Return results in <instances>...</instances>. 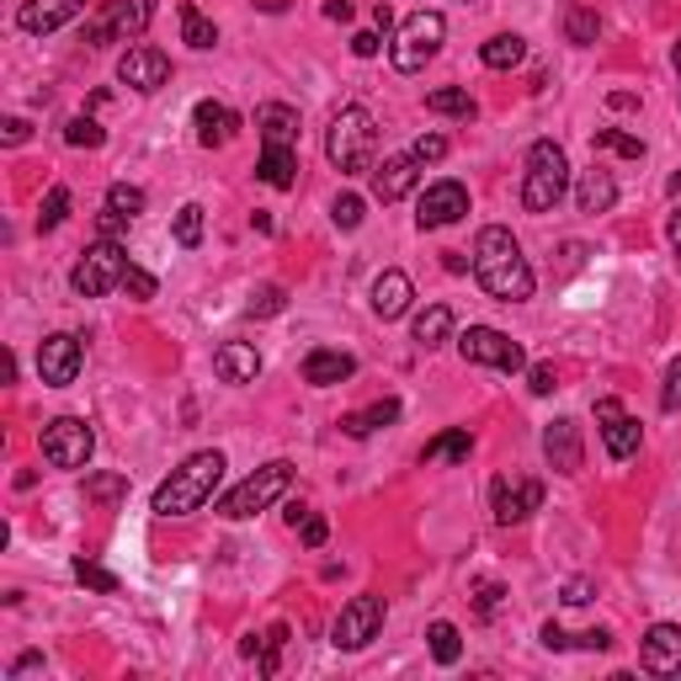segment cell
<instances>
[{
  "instance_id": "1",
  "label": "cell",
  "mask_w": 681,
  "mask_h": 681,
  "mask_svg": "<svg viewBox=\"0 0 681 681\" xmlns=\"http://www.w3.org/2000/svg\"><path fill=\"white\" fill-rule=\"evenodd\" d=\"M474 277H480V288L495 298V304H528L537 288L533 267H528V256H522V245L511 230H500V224H490L480 230V240H474Z\"/></svg>"
},
{
  "instance_id": "2",
  "label": "cell",
  "mask_w": 681,
  "mask_h": 681,
  "mask_svg": "<svg viewBox=\"0 0 681 681\" xmlns=\"http://www.w3.org/2000/svg\"><path fill=\"white\" fill-rule=\"evenodd\" d=\"M224 453L219 447H208V453H193L182 469H171V480L154 490V517H193V511H202L208 500H213V490H219V480H224Z\"/></svg>"
},
{
  "instance_id": "3",
  "label": "cell",
  "mask_w": 681,
  "mask_h": 681,
  "mask_svg": "<svg viewBox=\"0 0 681 681\" xmlns=\"http://www.w3.org/2000/svg\"><path fill=\"white\" fill-rule=\"evenodd\" d=\"M325 154L340 176H368L373 171V154H379V123L368 107H340L331 117V134H325Z\"/></svg>"
},
{
  "instance_id": "4",
  "label": "cell",
  "mask_w": 681,
  "mask_h": 681,
  "mask_svg": "<svg viewBox=\"0 0 681 681\" xmlns=\"http://www.w3.org/2000/svg\"><path fill=\"white\" fill-rule=\"evenodd\" d=\"M570 193V160L554 139H537L528 149V182H522V208L528 213H554Z\"/></svg>"
},
{
  "instance_id": "5",
  "label": "cell",
  "mask_w": 681,
  "mask_h": 681,
  "mask_svg": "<svg viewBox=\"0 0 681 681\" xmlns=\"http://www.w3.org/2000/svg\"><path fill=\"white\" fill-rule=\"evenodd\" d=\"M288 485H293V463L288 458H272V463H261L256 474H245L240 485L219 500V517L224 522H245V517L267 511L277 495H288Z\"/></svg>"
},
{
  "instance_id": "6",
  "label": "cell",
  "mask_w": 681,
  "mask_h": 681,
  "mask_svg": "<svg viewBox=\"0 0 681 681\" xmlns=\"http://www.w3.org/2000/svg\"><path fill=\"white\" fill-rule=\"evenodd\" d=\"M442 38H447V16H442V11H416V16H405V27L394 33V44H389L394 70H399V75L426 70V64L437 59Z\"/></svg>"
},
{
  "instance_id": "7",
  "label": "cell",
  "mask_w": 681,
  "mask_h": 681,
  "mask_svg": "<svg viewBox=\"0 0 681 681\" xmlns=\"http://www.w3.org/2000/svg\"><path fill=\"white\" fill-rule=\"evenodd\" d=\"M123 272H128V256H123V245L101 235V240L86 245V256L75 261V272H70V288L81 293V298H107L112 288H123Z\"/></svg>"
},
{
  "instance_id": "8",
  "label": "cell",
  "mask_w": 681,
  "mask_h": 681,
  "mask_svg": "<svg viewBox=\"0 0 681 681\" xmlns=\"http://www.w3.org/2000/svg\"><path fill=\"white\" fill-rule=\"evenodd\" d=\"M149 16H154V0H107L97 16H91V27H86V44H91V49L128 44V38H139L149 27Z\"/></svg>"
},
{
  "instance_id": "9",
  "label": "cell",
  "mask_w": 681,
  "mask_h": 681,
  "mask_svg": "<svg viewBox=\"0 0 681 681\" xmlns=\"http://www.w3.org/2000/svg\"><path fill=\"white\" fill-rule=\"evenodd\" d=\"M38 447H44V458H49L53 469H86L91 453H97V432L81 416H59V421L44 426Z\"/></svg>"
},
{
  "instance_id": "10",
  "label": "cell",
  "mask_w": 681,
  "mask_h": 681,
  "mask_svg": "<svg viewBox=\"0 0 681 681\" xmlns=\"http://www.w3.org/2000/svg\"><path fill=\"white\" fill-rule=\"evenodd\" d=\"M384 596H373V591H362V596H351L346 607H340V618L331 623V644L336 649H368L373 639H379V629H384Z\"/></svg>"
},
{
  "instance_id": "11",
  "label": "cell",
  "mask_w": 681,
  "mask_h": 681,
  "mask_svg": "<svg viewBox=\"0 0 681 681\" xmlns=\"http://www.w3.org/2000/svg\"><path fill=\"white\" fill-rule=\"evenodd\" d=\"M458 351H463V362L500 368V373H522V368H528V351L506 336V331H495V325H469V331L458 336Z\"/></svg>"
},
{
  "instance_id": "12",
  "label": "cell",
  "mask_w": 681,
  "mask_h": 681,
  "mask_svg": "<svg viewBox=\"0 0 681 681\" xmlns=\"http://www.w3.org/2000/svg\"><path fill=\"white\" fill-rule=\"evenodd\" d=\"M81 362H86V351H81V340L75 336H44L38 340V379L49 384V389H70L75 379H81Z\"/></svg>"
},
{
  "instance_id": "13",
  "label": "cell",
  "mask_w": 681,
  "mask_h": 681,
  "mask_svg": "<svg viewBox=\"0 0 681 681\" xmlns=\"http://www.w3.org/2000/svg\"><path fill=\"white\" fill-rule=\"evenodd\" d=\"M537 506H543V485L537 480H495L490 485V511H495V522L500 528H517V522H528Z\"/></svg>"
},
{
  "instance_id": "14",
  "label": "cell",
  "mask_w": 681,
  "mask_h": 681,
  "mask_svg": "<svg viewBox=\"0 0 681 681\" xmlns=\"http://www.w3.org/2000/svg\"><path fill=\"white\" fill-rule=\"evenodd\" d=\"M469 213V187L463 182H432L421 202H416V224L421 230H447V224H458Z\"/></svg>"
},
{
  "instance_id": "15",
  "label": "cell",
  "mask_w": 681,
  "mask_h": 681,
  "mask_svg": "<svg viewBox=\"0 0 681 681\" xmlns=\"http://www.w3.org/2000/svg\"><path fill=\"white\" fill-rule=\"evenodd\" d=\"M543 458H548V469L554 474H581L585 463V442H581V421H570V416H559V421H548L543 426Z\"/></svg>"
},
{
  "instance_id": "16",
  "label": "cell",
  "mask_w": 681,
  "mask_h": 681,
  "mask_svg": "<svg viewBox=\"0 0 681 681\" xmlns=\"http://www.w3.org/2000/svg\"><path fill=\"white\" fill-rule=\"evenodd\" d=\"M596 432L607 442V453L618 458V463H629L633 453H639V421H633L629 410H623V399H596Z\"/></svg>"
},
{
  "instance_id": "17",
  "label": "cell",
  "mask_w": 681,
  "mask_h": 681,
  "mask_svg": "<svg viewBox=\"0 0 681 681\" xmlns=\"http://www.w3.org/2000/svg\"><path fill=\"white\" fill-rule=\"evenodd\" d=\"M117 81L149 97V91H160V86L171 81V59L160 49H149V44H134V49L117 59Z\"/></svg>"
},
{
  "instance_id": "18",
  "label": "cell",
  "mask_w": 681,
  "mask_h": 681,
  "mask_svg": "<svg viewBox=\"0 0 681 681\" xmlns=\"http://www.w3.org/2000/svg\"><path fill=\"white\" fill-rule=\"evenodd\" d=\"M639 666L649 677H681V629L677 623H655L639 644Z\"/></svg>"
},
{
  "instance_id": "19",
  "label": "cell",
  "mask_w": 681,
  "mask_h": 681,
  "mask_svg": "<svg viewBox=\"0 0 681 681\" xmlns=\"http://www.w3.org/2000/svg\"><path fill=\"white\" fill-rule=\"evenodd\" d=\"M421 187V160L416 154H394L384 165H373V197L379 202H399Z\"/></svg>"
},
{
  "instance_id": "20",
  "label": "cell",
  "mask_w": 681,
  "mask_h": 681,
  "mask_svg": "<svg viewBox=\"0 0 681 681\" xmlns=\"http://www.w3.org/2000/svg\"><path fill=\"white\" fill-rule=\"evenodd\" d=\"M86 11V0H22V11H16V27L22 33H59L64 22H75Z\"/></svg>"
},
{
  "instance_id": "21",
  "label": "cell",
  "mask_w": 681,
  "mask_h": 681,
  "mask_svg": "<svg viewBox=\"0 0 681 681\" xmlns=\"http://www.w3.org/2000/svg\"><path fill=\"white\" fill-rule=\"evenodd\" d=\"M357 373V357L351 351H336V346H314L309 357H304V384H314V389H336Z\"/></svg>"
},
{
  "instance_id": "22",
  "label": "cell",
  "mask_w": 681,
  "mask_h": 681,
  "mask_svg": "<svg viewBox=\"0 0 681 681\" xmlns=\"http://www.w3.org/2000/svg\"><path fill=\"white\" fill-rule=\"evenodd\" d=\"M213 373H219L224 384H256V379H261V351H256L250 340H224V346L213 351Z\"/></svg>"
},
{
  "instance_id": "23",
  "label": "cell",
  "mask_w": 681,
  "mask_h": 681,
  "mask_svg": "<svg viewBox=\"0 0 681 681\" xmlns=\"http://www.w3.org/2000/svg\"><path fill=\"white\" fill-rule=\"evenodd\" d=\"M193 123H197V145L202 149H224L235 134H240V117H235L224 101H197Z\"/></svg>"
},
{
  "instance_id": "24",
  "label": "cell",
  "mask_w": 681,
  "mask_h": 681,
  "mask_svg": "<svg viewBox=\"0 0 681 681\" xmlns=\"http://www.w3.org/2000/svg\"><path fill=\"white\" fill-rule=\"evenodd\" d=\"M410 298H416V288H410V277H405L399 267L373 277V314H379V320H399V314L410 309Z\"/></svg>"
},
{
  "instance_id": "25",
  "label": "cell",
  "mask_w": 681,
  "mask_h": 681,
  "mask_svg": "<svg viewBox=\"0 0 681 681\" xmlns=\"http://www.w3.org/2000/svg\"><path fill=\"white\" fill-rule=\"evenodd\" d=\"M612 202H618V176L602 171V165H591L581 182H575V208H581V213H607Z\"/></svg>"
},
{
  "instance_id": "26",
  "label": "cell",
  "mask_w": 681,
  "mask_h": 681,
  "mask_svg": "<svg viewBox=\"0 0 681 681\" xmlns=\"http://www.w3.org/2000/svg\"><path fill=\"white\" fill-rule=\"evenodd\" d=\"M256 128H261V145H298V112H293L288 101H267L261 112H256Z\"/></svg>"
},
{
  "instance_id": "27",
  "label": "cell",
  "mask_w": 681,
  "mask_h": 681,
  "mask_svg": "<svg viewBox=\"0 0 681 681\" xmlns=\"http://www.w3.org/2000/svg\"><path fill=\"white\" fill-rule=\"evenodd\" d=\"M256 176L272 187V193H288L293 182H298V154L288 145H267L261 149V165H256Z\"/></svg>"
},
{
  "instance_id": "28",
  "label": "cell",
  "mask_w": 681,
  "mask_h": 681,
  "mask_svg": "<svg viewBox=\"0 0 681 681\" xmlns=\"http://www.w3.org/2000/svg\"><path fill=\"white\" fill-rule=\"evenodd\" d=\"M394 421H399V399H379V405H368L357 416H340V432L346 437H373V432H384Z\"/></svg>"
},
{
  "instance_id": "29",
  "label": "cell",
  "mask_w": 681,
  "mask_h": 681,
  "mask_svg": "<svg viewBox=\"0 0 681 681\" xmlns=\"http://www.w3.org/2000/svg\"><path fill=\"white\" fill-rule=\"evenodd\" d=\"M410 336H416L421 351H437L442 340H453V309H447V304H432L426 314H416V331H410Z\"/></svg>"
},
{
  "instance_id": "30",
  "label": "cell",
  "mask_w": 681,
  "mask_h": 681,
  "mask_svg": "<svg viewBox=\"0 0 681 681\" xmlns=\"http://www.w3.org/2000/svg\"><path fill=\"white\" fill-rule=\"evenodd\" d=\"M469 453H474V437L469 432H442V437L426 442V463H469Z\"/></svg>"
},
{
  "instance_id": "31",
  "label": "cell",
  "mask_w": 681,
  "mask_h": 681,
  "mask_svg": "<svg viewBox=\"0 0 681 681\" xmlns=\"http://www.w3.org/2000/svg\"><path fill=\"white\" fill-rule=\"evenodd\" d=\"M565 38H570L575 49H591V44L602 38V16H596L591 5H565Z\"/></svg>"
},
{
  "instance_id": "32",
  "label": "cell",
  "mask_w": 681,
  "mask_h": 681,
  "mask_svg": "<svg viewBox=\"0 0 681 681\" xmlns=\"http://www.w3.org/2000/svg\"><path fill=\"white\" fill-rule=\"evenodd\" d=\"M480 59H485L490 70H517V64L528 59V44H522L517 33H500V38H490L485 49H480Z\"/></svg>"
},
{
  "instance_id": "33",
  "label": "cell",
  "mask_w": 681,
  "mask_h": 681,
  "mask_svg": "<svg viewBox=\"0 0 681 681\" xmlns=\"http://www.w3.org/2000/svg\"><path fill=\"white\" fill-rule=\"evenodd\" d=\"M426 112H437V117H463V123H469L480 107H474V97H469V91H458V86H442V91H432V97H426Z\"/></svg>"
},
{
  "instance_id": "34",
  "label": "cell",
  "mask_w": 681,
  "mask_h": 681,
  "mask_svg": "<svg viewBox=\"0 0 681 681\" xmlns=\"http://www.w3.org/2000/svg\"><path fill=\"white\" fill-rule=\"evenodd\" d=\"M426 639H432V655H437V666H458V660H463V633L453 629V623H432V629H426Z\"/></svg>"
},
{
  "instance_id": "35",
  "label": "cell",
  "mask_w": 681,
  "mask_h": 681,
  "mask_svg": "<svg viewBox=\"0 0 681 681\" xmlns=\"http://www.w3.org/2000/svg\"><path fill=\"white\" fill-rule=\"evenodd\" d=\"M283 644H288V623H272V629L256 639V649H261V660H256V671L261 677H277V660H283Z\"/></svg>"
},
{
  "instance_id": "36",
  "label": "cell",
  "mask_w": 681,
  "mask_h": 681,
  "mask_svg": "<svg viewBox=\"0 0 681 681\" xmlns=\"http://www.w3.org/2000/svg\"><path fill=\"white\" fill-rule=\"evenodd\" d=\"M182 38H187L193 49H213V44H219V27H213L197 5H182Z\"/></svg>"
},
{
  "instance_id": "37",
  "label": "cell",
  "mask_w": 681,
  "mask_h": 681,
  "mask_svg": "<svg viewBox=\"0 0 681 681\" xmlns=\"http://www.w3.org/2000/svg\"><path fill=\"white\" fill-rule=\"evenodd\" d=\"M171 235H176V245H182V250H197V245H202V208H197V202H182V208H176V224H171Z\"/></svg>"
},
{
  "instance_id": "38",
  "label": "cell",
  "mask_w": 681,
  "mask_h": 681,
  "mask_svg": "<svg viewBox=\"0 0 681 681\" xmlns=\"http://www.w3.org/2000/svg\"><path fill=\"white\" fill-rule=\"evenodd\" d=\"M591 149H612V154H623V160H644V139H633L623 128H596V134H591Z\"/></svg>"
},
{
  "instance_id": "39",
  "label": "cell",
  "mask_w": 681,
  "mask_h": 681,
  "mask_svg": "<svg viewBox=\"0 0 681 681\" xmlns=\"http://www.w3.org/2000/svg\"><path fill=\"white\" fill-rule=\"evenodd\" d=\"M64 145L70 149H101L107 145V128H101L97 117H70V123H64Z\"/></svg>"
},
{
  "instance_id": "40",
  "label": "cell",
  "mask_w": 681,
  "mask_h": 681,
  "mask_svg": "<svg viewBox=\"0 0 681 681\" xmlns=\"http://www.w3.org/2000/svg\"><path fill=\"white\" fill-rule=\"evenodd\" d=\"M283 309H288V293L277 288V283L256 288V293H250V304H245V314H250V320H272V314H283Z\"/></svg>"
},
{
  "instance_id": "41",
  "label": "cell",
  "mask_w": 681,
  "mask_h": 681,
  "mask_svg": "<svg viewBox=\"0 0 681 681\" xmlns=\"http://www.w3.org/2000/svg\"><path fill=\"white\" fill-rule=\"evenodd\" d=\"M107 208L123 213V219H139V213H145V193L128 187V182H112V187H107Z\"/></svg>"
},
{
  "instance_id": "42",
  "label": "cell",
  "mask_w": 681,
  "mask_h": 681,
  "mask_svg": "<svg viewBox=\"0 0 681 681\" xmlns=\"http://www.w3.org/2000/svg\"><path fill=\"white\" fill-rule=\"evenodd\" d=\"M70 219V187H49V197H44V213H38V230L49 235V230H59Z\"/></svg>"
},
{
  "instance_id": "43",
  "label": "cell",
  "mask_w": 681,
  "mask_h": 681,
  "mask_svg": "<svg viewBox=\"0 0 681 681\" xmlns=\"http://www.w3.org/2000/svg\"><path fill=\"white\" fill-rule=\"evenodd\" d=\"M362 213H368V202L357 193H346V197H336L331 202V219H336V230H357L362 224Z\"/></svg>"
},
{
  "instance_id": "44",
  "label": "cell",
  "mask_w": 681,
  "mask_h": 681,
  "mask_svg": "<svg viewBox=\"0 0 681 681\" xmlns=\"http://www.w3.org/2000/svg\"><path fill=\"white\" fill-rule=\"evenodd\" d=\"M75 581L91 585V591H101V596H112V591H117V575H107V570L91 565V559H75Z\"/></svg>"
},
{
  "instance_id": "45",
  "label": "cell",
  "mask_w": 681,
  "mask_h": 681,
  "mask_svg": "<svg viewBox=\"0 0 681 681\" xmlns=\"http://www.w3.org/2000/svg\"><path fill=\"white\" fill-rule=\"evenodd\" d=\"M123 288L134 293V298H139V304H149V298H154V293H160V283H154V277H149L145 267H134V261H128V272H123Z\"/></svg>"
},
{
  "instance_id": "46",
  "label": "cell",
  "mask_w": 681,
  "mask_h": 681,
  "mask_svg": "<svg viewBox=\"0 0 681 681\" xmlns=\"http://www.w3.org/2000/svg\"><path fill=\"white\" fill-rule=\"evenodd\" d=\"M86 495L91 500H117V495H128V480L123 474H97V480H86Z\"/></svg>"
},
{
  "instance_id": "47",
  "label": "cell",
  "mask_w": 681,
  "mask_h": 681,
  "mask_svg": "<svg viewBox=\"0 0 681 681\" xmlns=\"http://www.w3.org/2000/svg\"><path fill=\"white\" fill-rule=\"evenodd\" d=\"M500 602H506V591H500L495 581H485L480 591H474V618H485V623H490V618L500 612Z\"/></svg>"
},
{
  "instance_id": "48",
  "label": "cell",
  "mask_w": 681,
  "mask_h": 681,
  "mask_svg": "<svg viewBox=\"0 0 681 681\" xmlns=\"http://www.w3.org/2000/svg\"><path fill=\"white\" fill-rule=\"evenodd\" d=\"M660 410H671L677 416L681 410V357L666 368V384H660Z\"/></svg>"
},
{
  "instance_id": "49",
  "label": "cell",
  "mask_w": 681,
  "mask_h": 681,
  "mask_svg": "<svg viewBox=\"0 0 681 681\" xmlns=\"http://www.w3.org/2000/svg\"><path fill=\"white\" fill-rule=\"evenodd\" d=\"M410 154H416L421 165H437L442 154H447V139H442V134H421V139L410 145Z\"/></svg>"
},
{
  "instance_id": "50",
  "label": "cell",
  "mask_w": 681,
  "mask_h": 681,
  "mask_svg": "<svg viewBox=\"0 0 681 681\" xmlns=\"http://www.w3.org/2000/svg\"><path fill=\"white\" fill-rule=\"evenodd\" d=\"M528 389H533L537 399H543V394H554V389H559V384H554V368H548V362H537V368H528Z\"/></svg>"
},
{
  "instance_id": "51",
  "label": "cell",
  "mask_w": 681,
  "mask_h": 681,
  "mask_svg": "<svg viewBox=\"0 0 681 681\" xmlns=\"http://www.w3.org/2000/svg\"><path fill=\"white\" fill-rule=\"evenodd\" d=\"M325 533H331V528H325V517H314V511L298 522V537H304L309 548H320V543H325Z\"/></svg>"
},
{
  "instance_id": "52",
  "label": "cell",
  "mask_w": 681,
  "mask_h": 681,
  "mask_svg": "<svg viewBox=\"0 0 681 681\" xmlns=\"http://www.w3.org/2000/svg\"><path fill=\"white\" fill-rule=\"evenodd\" d=\"M575 649H596V655H602V649H612V633H607V629H585V633H575Z\"/></svg>"
},
{
  "instance_id": "53",
  "label": "cell",
  "mask_w": 681,
  "mask_h": 681,
  "mask_svg": "<svg viewBox=\"0 0 681 681\" xmlns=\"http://www.w3.org/2000/svg\"><path fill=\"white\" fill-rule=\"evenodd\" d=\"M27 134H33V128H27L22 117H5V123H0V145H27Z\"/></svg>"
},
{
  "instance_id": "54",
  "label": "cell",
  "mask_w": 681,
  "mask_h": 681,
  "mask_svg": "<svg viewBox=\"0 0 681 681\" xmlns=\"http://www.w3.org/2000/svg\"><path fill=\"white\" fill-rule=\"evenodd\" d=\"M537 639H543L548 649H570V644H575V633H565L559 623H543V633H537Z\"/></svg>"
},
{
  "instance_id": "55",
  "label": "cell",
  "mask_w": 681,
  "mask_h": 681,
  "mask_svg": "<svg viewBox=\"0 0 681 681\" xmlns=\"http://www.w3.org/2000/svg\"><path fill=\"white\" fill-rule=\"evenodd\" d=\"M123 224H134V219H123V213H112V208L97 219V230L107 235V240H117V235H123Z\"/></svg>"
},
{
  "instance_id": "56",
  "label": "cell",
  "mask_w": 681,
  "mask_h": 681,
  "mask_svg": "<svg viewBox=\"0 0 681 681\" xmlns=\"http://www.w3.org/2000/svg\"><path fill=\"white\" fill-rule=\"evenodd\" d=\"M351 53H357V59H373V53H379V33H357V38H351Z\"/></svg>"
},
{
  "instance_id": "57",
  "label": "cell",
  "mask_w": 681,
  "mask_h": 681,
  "mask_svg": "<svg viewBox=\"0 0 681 681\" xmlns=\"http://www.w3.org/2000/svg\"><path fill=\"white\" fill-rule=\"evenodd\" d=\"M565 602H570V607H585V602H591V581H570L565 585Z\"/></svg>"
},
{
  "instance_id": "58",
  "label": "cell",
  "mask_w": 681,
  "mask_h": 681,
  "mask_svg": "<svg viewBox=\"0 0 681 681\" xmlns=\"http://www.w3.org/2000/svg\"><path fill=\"white\" fill-rule=\"evenodd\" d=\"M27 671H44V655H22V660H16V666L5 671V677L16 681V677H27Z\"/></svg>"
},
{
  "instance_id": "59",
  "label": "cell",
  "mask_w": 681,
  "mask_h": 681,
  "mask_svg": "<svg viewBox=\"0 0 681 681\" xmlns=\"http://www.w3.org/2000/svg\"><path fill=\"white\" fill-rule=\"evenodd\" d=\"M666 240H671V250H677V272H681V208L671 213V224H666Z\"/></svg>"
},
{
  "instance_id": "60",
  "label": "cell",
  "mask_w": 681,
  "mask_h": 681,
  "mask_svg": "<svg viewBox=\"0 0 681 681\" xmlns=\"http://www.w3.org/2000/svg\"><path fill=\"white\" fill-rule=\"evenodd\" d=\"M325 16H331V22H351V5H346V0H331Z\"/></svg>"
},
{
  "instance_id": "61",
  "label": "cell",
  "mask_w": 681,
  "mask_h": 681,
  "mask_svg": "<svg viewBox=\"0 0 681 681\" xmlns=\"http://www.w3.org/2000/svg\"><path fill=\"white\" fill-rule=\"evenodd\" d=\"M373 22H379V33H389V22H394V11H389V5H384V0H379V5H373Z\"/></svg>"
},
{
  "instance_id": "62",
  "label": "cell",
  "mask_w": 681,
  "mask_h": 681,
  "mask_svg": "<svg viewBox=\"0 0 681 681\" xmlns=\"http://www.w3.org/2000/svg\"><path fill=\"white\" fill-rule=\"evenodd\" d=\"M607 107H618V112H629V107H639V97H629V91H612V97H607Z\"/></svg>"
},
{
  "instance_id": "63",
  "label": "cell",
  "mask_w": 681,
  "mask_h": 681,
  "mask_svg": "<svg viewBox=\"0 0 681 681\" xmlns=\"http://www.w3.org/2000/svg\"><path fill=\"white\" fill-rule=\"evenodd\" d=\"M671 197H681V171H677V176H671Z\"/></svg>"
},
{
  "instance_id": "64",
  "label": "cell",
  "mask_w": 681,
  "mask_h": 681,
  "mask_svg": "<svg viewBox=\"0 0 681 681\" xmlns=\"http://www.w3.org/2000/svg\"><path fill=\"white\" fill-rule=\"evenodd\" d=\"M671 64H677V75H681V44H677V49H671Z\"/></svg>"
}]
</instances>
